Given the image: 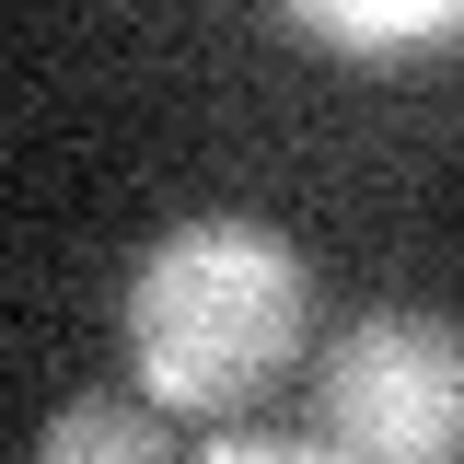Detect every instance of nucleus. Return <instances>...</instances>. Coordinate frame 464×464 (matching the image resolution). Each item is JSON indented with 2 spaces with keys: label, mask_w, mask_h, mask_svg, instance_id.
<instances>
[{
  "label": "nucleus",
  "mask_w": 464,
  "mask_h": 464,
  "mask_svg": "<svg viewBox=\"0 0 464 464\" xmlns=\"http://www.w3.org/2000/svg\"><path fill=\"white\" fill-rule=\"evenodd\" d=\"M314 337V279L267 221H174L128 279V372L174 418H232Z\"/></svg>",
  "instance_id": "nucleus-1"
},
{
  "label": "nucleus",
  "mask_w": 464,
  "mask_h": 464,
  "mask_svg": "<svg viewBox=\"0 0 464 464\" xmlns=\"http://www.w3.org/2000/svg\"><path fill=\"white\" fill-rule=\"evenodd\" d=\"M163 418L174 406H151V395H70L35 430V464H174Z\"/></svg>",
  "instance_id": "nucleus-4"
},
{
  "label": "nucleus",
  "mask_w": 464,
  "mask_h": 464,
  "mask_svg": "<svg viewBox=\"0 0 464 464\" xmlns=\"http://www.w3.org/2000/svg\"><path fill=\"white\" fill-rule=\"evenodd\" d=\"M198 464H360V453H337L325 430H314V441H290V430H221Z\"/></svg>",
  "instance_id": "nucleus-5"
},
{
  "label": "nucleus",
  "mask_w": 464,
  "mask_h": 464,
  "mask_svg": "<svg viewBox=\"0 0 464 464\" xmlns=\"http://www.w3.org/2000/svg\"><path fill=\"white\" fill-rule=\"evenodd\" d=\"M290 35L348 47V58H418V47H453L464 35V0H302Z\"/></svg>",
  "instance_id": "nucleus-3"
},
{
  "label": "nucleus",
  "mask_w": 464,
  "mask_h": 464,
  "mask_svg": "<svg viewBox=\"0 0 464 464\" xmlns=\"http://www.w3.org/2000/svg\"><path fill=\"white\" fill-rule=\"evenodd\" d=\"M325 441L360 464H464V325L441 314H348L314 372Z\"/></svg>",
  "instance_id": "nucleus-2"
}]
</instances>
